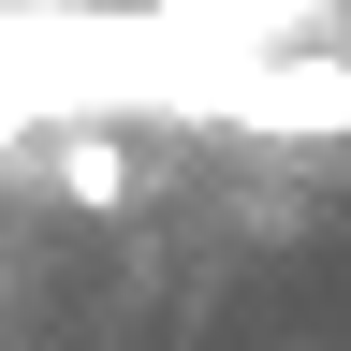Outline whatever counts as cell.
I'll return each mask as SVG.
<instances>
[{
    "label": "cell",
    "mask_w": 351,
    "mask_h": 351,
    "mask_svg": "<svg viewBox=\"0 0 351 351\" xmlns=\"http://www.w3.org/2000/svg\"><path fill=\"white\" fill-rule=\"evenodd\" d=\"M219 117H234V132H278V147H322V132H351V59H337V44H278Z\"/></svg>",
    "instance_id": "1"
},
{
    "label": "cell",
    "mask_w": 351,
    "mask_h": 351,
    "mask_svg": "<svg viewBox=\"0 0 351 351\" xmlns=\"http://www.w3.org/2000/svg\"><path fill=\"white\" fill-rule=\"evenodd\" d=\"M59 191H73V205H117V191H132V161L103 147V132H73V147H59Z\"/></svg>",
    "instance_id": "2"
}]
</instances>
